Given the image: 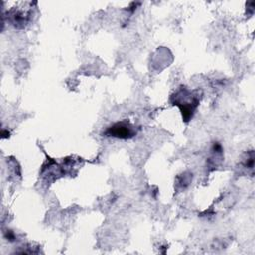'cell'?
<instances>
[{"instance_id":"6da1fadb","label":"cell","mask_w":255,"mask_h":255,"mask_svg":"<svg viewBox=\"0 0 255 255\" xmlns=\"http://www.w3.org/2000/svg\"><path fill=\"white\" fill-rule=\"evenodd\" d=\"M135 134H136V129L128 121L118 122L112 125L111 127H109L105 131V135L121 138V139L130 138Z\"/></svg>"}]
</instances>
